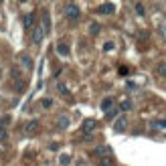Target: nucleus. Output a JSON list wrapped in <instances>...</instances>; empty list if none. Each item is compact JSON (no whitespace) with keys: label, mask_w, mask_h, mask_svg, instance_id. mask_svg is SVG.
I'll return each mask as SVG.
<instances>
[{"label":"nucleus","mask_w":166,"mask_h":166,"mask_svg":"<svg viewBox=\"0 0 166 166\" xmlns=\"http://www.w3.org/2000/svg\"><path fill=\"white\" fill-rule=\"evenodd\" d=\"M43 105H45V108H51V105H53V101H51V99H45Z\"/></svg>","instance_id":"b1692460"},{"label":"nucleus","mask_w":166,"mask_h":166,"mask_svg":"<svg viewBox=\"0 0 166 166\" xmlns=\"http://www.w3.org/2000/svg\"><path fill=\"white\" fill-rule=\"evenodd\" d=\"M22 25H25V29H33V25H34V14L33 12L22 16Z\"/></svg>","instance_id":"423d86ee"},{"label":"nucleus","mask_w":166,"mask_h":166,"mask_svg":"<svg viewBox=\"0 0 166 166\" xmlns=\"http://www.w3.org/2000/svg\"><path fill=\"white\" fill-rule=\"evenodd\" d=\"M39 128H41V122H37V120H33V122H29L26 124V134H37L39 132Z\"/></svg>","instance_id":"39448f33"},{"label":"nucleus","mask_w":166,"mask_h":166,"mask_svg":"<svg viewBox=\"0 0 166 166\" xmlns=\"http://www.w3.org/2000/svg\"><path fill=\"white\" fill-rule=\"evenodd\" d=\"M126 126H128V120H126V117H120V120L113 124V130H116V132H124Z\"/></svg>","instance_id":"0eeeda50"},{"label":"nucleus","mask_w":166,"mask_h":166,"mask_svg":"<svg viewBox=\"0 0 166 166\" xmlns=\"http://www.w3.org/2000/svg\"><path fill=\"white\" fill-rule=\"evenodd\" d=\"M10 124V117L8 116H2L0 117V130H6V126Z\"/></svg>","instance_id":"2eb2a0df"},{"label":"nucleus","mask_w":166,"mask_h":166,"mask_svg":"<svg viewBox=\"0 0 166 166\" xmlns=\"http://www.w3.org/2000/svg\"><path fill=\"white\" fill-rule=\"evenodd\" d=\"M45 39V30L43 26H37V29L33 30V34H30V41H33V45H41Z\"/></svg>","instance_id":"f03ea898"},{"label":"nucleus","mask_w":166,"mask_h":166,"mask_svg":"<svg viewBox=\"0 0 166 166\" xmlns=\"http://www.w3.org/2000/svg\"><path fill=\"white\" fill-rule=\"evenodd\" d=\"M57 89H59V93H63V95H69V89L65 87L63 83H57Z\"/></svg>","instance_id":"a211bd4d"},{"label":"nucleus","mask_w":166,"mask_h":166,"mask_svg":"<svg viewBox=\"0 0 166 166\" xmlns=\"http://www.w3.org/2000/svg\"><path fill=\"white\" fill-rule=\"evenodd\" d=\"M117 113H120V112H117V109H113V108H112V109H109L108 113H105V117H108V120H113V117H116Z\"/></svg>","instance_id":"6ab92c4d"},{"label":"nucleus","mask_w":166,"mask_h":166,"mask_svg":"<svg viewBox=\"0 0 166 166\" xmlns=\"http://www.w3.org/2000/svg\"><path fill=\"white\" fill-rule=\"evenodd\" d=\"M164 37H166V26H164Z\"/></svg>","instance_id":"393cba45"},{"label":"nucleus","mask_w":166,"mask_h":166,"mask_svg":"<svg viewBox=\"0 0 166 166\" xmlns=\"http://www.w3.org/2000/svg\"><path fill=\"white\" fill-rule=\"evenodd\" d=\"M112 108H113V99H112V97H105V99L101 101V109H103V112H109Z\"/></svg>","instance_id":"9d476101"},{"label":"nucleus","mask_w":166,"mask_h":166,"mask_svg":"<svg viewBox=\"0 0 166 166\" xmlns=\"http://www.w3.org/2000/svg\"><path fill=\"white\" fill-rule=\"evenodd\" d=\"M99 30H101V26H99L97 22H91V25H89V33L91 34H99Z\"/></svg>","instance_id":"4468645a"},{"label":"nucleus","mask_w":166,"mask_h":166,"mask_svg":"<svg viewBox=\"0 0 166 166\" xmlns=\"http://www.w3.org/2000/svg\"><path fill=\"white\" fill-rule=\"evenodd\" d=\"M97 12L99 14H113V12H116V6L113 4H99Z\"/></svg>","instance_id":"20e7f679"},{"label":"nucleus","mask_w":166,"mask_h":166,"mask_svg":"<svg viewBox=\"0 0 166 166\" xmlns=\"http://www.w3.org/2000/svg\"><path fill=\"white\" fill-rule=\"evenodd\" d=\"M65 16H67L69 20H79L81 10H79V6H75V4H67L65 6Z\"/></svg>","instance_id":"f257e3e1"},{"label":"nucleus","mask_w":166,"mask_h":166,"mask_svg":"<svg viewBox=\"0 0 166 166\" xmlns=\"http://www.w3.org/2000/svg\"><path fill=\"white\" fill-rule=\"evenodd\" d=\"M69 160H71V156H69V154H61V158H59V162H61L63 166H67Z\"/></svg>","instance_id":"f3484780"},{"label":"nucleus","mask_w":166,"mask_h":166,"mask_svg":"<svg viewBox=\"0 0 166 166\" xmlns=\"http://www.w3.org/2000/svg\"><path fill=\"white\" fill-rule=\"evenodd\" d=\"M57 53L63 55V57H69V47H67L65 43H59V45H57Z\"/></svg>","instance_id":"f8f14e48"},{"label":"nucleus","mask_w":166,"mask_h":166,"mask_svg":"<svg viewBox=\"0 0 166 166\" xmlns=\"http://www.w3.org/2000/svg\"><path fill=\"white\" fill-rule=\"evenodd\" d=\"M136 12H138L140 16H144V14H146V8H144L142 4H136Z\"/></svg>","instance_id":"aec40b11"},{"label":"nucleus","mask_w":166,"mask_h":166,"mask_svg":"<svg viewBox=\"0 0 166 166\" xmlns=\"http://www.w3.org/2000/svg\"><path fill=\"white\" fill-rule=\"evenodd\" d=\"M113 47H116V45H113L112 41H108V43L103 45V51H113Z\"/></svg>","instance_id":"412c9836"},{"label":"nucleus","mask_w":166,"mask_h":166,"mask_svg":"<svg viewBox=\"0 0 166 166\" xmlns=\"http://www.w3.org/2000/svg\"><path fill=\"white\" fill-rule=\"evenodd\" d=\"M95 126H97L95 120H85V122H83V132H93Z\"/></svg>","instance_id":"6e6552de"},{"label":"nucleus","mask_w":166,"mask_h":166,"mask_svg":"<svg viewBox=\"0 0 166 166\" xmlns=\"http://www.w3.org/2000/svg\"><path fill=\"white\" fill-rule=\"evenodd\" d=\"M43 30H45V34L51 30V18H49V14H47V12L43 14Z\"/></svg>","instance_id":"9b49d317"},{"label":"nucleus","mask_w":166,"mask_h":166,"mask_svg":"<svg viewBox=\"0 0 166 166\" xmlns=\"http://www.w3.org/2000/svg\"><path fill=\"white\" fill-rule=\"evenodd\" d=\"M8 140V134H6V130H0V142H6Z\"/></svg>","instance_id":"4be33fe9"},{"label":"nucleus","mask_w":166,"mask_h":166,"mask_svg":"<svg viewBox=\"0 0 166 166\" xmlns=\"http://www.w3.org/2000/svg\"><path fill=\"white\" fill-rule=\"evenodd\" d=\"M67 126H69V117H67V116H59V120H57V128H59V130H65Z\"/></svg>","instance_id":"1a4fd4ad"},{"label":"nucleus","mask_w":166,"mask_h":166,"mask_svg":"<svg viewBox=\"0 0 166 166\" xmlns=\"http://www.w3.org/2000/svg\"><path fill=\"white\" fill-rule=\"evenodd\" d=\"M120 109H122V112H130V109H132V101H122V105H120Z\"/></svg>","instance_id":"dca6fc26"},{"label":"nucleus","mask_w":166,"mask_h":166,"mask_svg":"<svg viewBox=\"0 0 166 166\" xmlns=\"http://www.w3.org/2000/svg\"><path fill=\"white\" fill-rule=\"evenodd\" d=\"M109 148L108 146H99V148H95V154H97V156H103V154H109Z\"/></svg>","instance_id":"ddd939ff"},{"label":"nucleus","mask_w":166,"mask_h":166,"mask_svg":"<svg viewBox=\"0 0 166 166\" xmlns=\"http://www.w3.org/2000/svg\"><path fill=\"white\" fill-rule=\"evenodd\" d=\"M158 73H160V75H166V63H162L160 67H158Z\"/></svg>","instance_id":"5701e85b"},{"label":"nucleus","mask_w":166,"mask_h":166,"mask_svg":"<svg viewBox=\"0 0 166 166\" xmlns=\"http://www.w3.org/2000/svg\"><path fill=\"white\" fill-rule=\"evenodd\" d=\"M18 61H20V65H22V67H25L26 71H30V69H33V57H30V55H26V53H20Z\"/></svg>","instance_id":"7ed1b4c3"}]
</instances>
